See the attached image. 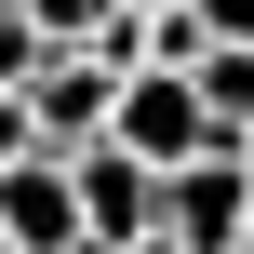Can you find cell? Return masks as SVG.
Returning <instances> with one entry per match:
<instances>
[{
  "instance_id": "14",
  "label": "cell",
  "mask_w": 254,
  "mask_h": 254,
  "mask_svg": "<svg viewBox=\"0 0 254 254\" xmlns=\"http://www.w3.org/2000/svg\"><path fill=\"white\" fill-rule=\"evenodd\" d=\"M241 254H254V241H241Z\"/></svg>"
},
{
  "instance_id": "2",
  "label": "cell",
  "mask_w": 254,
  "mask_h": 254,
  "mask_svg": "<svg viewBox=\"0 0 254 254\" xmlns=\"http://www.w3.org/2000/svg\"><path fill=\"white\" fill-rule=\"evenodd\" d=\"M121 147H134V161H161V174H174V161H201V147H228V134H214V107H201V67H134V80H121Z\"/></svg>"
},
{
  "instance_id": "5",
  "label": "cell",
  "mask_w": 254,
  "mask_h": 254,
  "mask_svg": "<svg viewBox=\"0 0 254 254\" xmlns=\"http://www.w3.org/2000/svg\"><path fill=\"white\" fill-rule=\"evenodd\" d=\"M161 201H174V174H161V161H134L121 134H107V147H80V228H94V254L147 241V228H161Z\"/></svg>"
},
{
  "instance_id": "10",
  "label": "cell",
  "mask_w": 254,
  "mask_h": 254,
  "mask_svg": "<svg viewBox=\"0 0 254 254\" xmlns=\"http://www.w3.org/2000/svg\"><path fill=\"white\" fill-rule=\"evenodd\" d=\"M201 27L214 40H254V0H201Z\"/></svg>"
},
{
  "instance_id": "8",
  "label": "cell",
  "mask_w": 254,
  "mask_h": 254,
  "mask_svg": "<svg viewBox=\"0 0 254 254\" xmlns=\"http://www.w3.org/2000/svg\"><path fill=\"white\" fill-rule=\"evenodd\" d=\"M40 54H54V40H40V27H27L13 0H0V107H27V80H40Z\"/></svg>"
},
{
  "instance_id": "9",
  "label": "cell",
  "mask_w": 254,
  "mask_h": 254,
  "mask_svg": "<svg viewBox=\"0 0 254 254\" xmlns=\"http://www.w3.org/2000/svg\"><path fill=\"white\" fill-rule=\"evenodd\" d=\"M27 147H40V121H27V107H0V174H13Z\"/></svg>"
},
{
  "instance_id": "7",
  "label": "cell",
  "mask_w": 254,
  "mask_h": 254,
  "mask_svg": "<svg viewBox=\"0 0 254 254\" xmlns=\"http://www.w3.org/2000/svg\"><path fill=\"white\" fill-rule=\"evenodd\" d=\"M13 13H27L54 54H67V40H107V27H121V0H13Z\"/></svg>"
},
{
  "instance_id": "12",
  "label": "cell",
  "mask_w": 254,
  "mask_h": 254,
  "mask_svg": "<svg viewBox=\"0 0 254 254\" xmlns=\"http://www.w3.org/2000/svg\"><path fill=\"white\" fill-rule=\"evenodd\" d=\"M0 254H13V228H0Z\"/></svg>"
},
{
  "instance_id": "13",
  "label": "cell",
  "mask_w": 254,
  "mask_h": 254,
  "mask_svg": "<svg viewBox=\"0 0 254 254\" xmlns=\"http://www.w3.org/2000/svg\"><path fill=\"white\" fill-rule=\"evenodd\" d=\"M241 161H254V134H241Z\"/></svg>"
},
{
  "instance_id": "6",
  "label": "cell",
  "mask_w": 254,
  "mask_h": 254,
  "mask_svg": "<svg viewBox=\"0 0 254 254\" xmlns=\"http://www.w3.org/2000/svg\"><path fill=\"white\" fill-rule=\"evenodd\" d=\"M201 107H214V134H228V147L254 134V40H214V54H201Z\"/></svg>"
},
{
  "instance_id": "11",
  "label": "cell",
  "mask_w": 254,
  "mask_h": 254,
  "mask_svg": "<svg viewBox=\"0 0 254 254\" xmlns=\"http://www.w3.org/2000/svg\"><path fill=\"white\" fill-rule=\"evenodd\" d=\"M121 254H188V241H174V228H147V241H121Z\"/></svg>"
},
{
  "instance_id": "4",
  "label": "cell",
  "mask_w": 254,
  "mask_h": 254,
  "mask_svg": "<svg viewBox=\"0 0 254 254\" xmlns=\"http://www.w3.org/2000/svg\"><path fill=\"white\" fill-rule=\"evenodd\" d=\"M0 228H13V254H94V228H80V161L67 147H27L0 174Z\"/></svg>"
},
{
  "instance_id": "3",
  "label": "cell",
  "mask_w": 254,
  "mask_h": 254,
  "mask_svg": "<svg viewBox=\"0 0 254 254\" xmlns=\"http://www.w3.org/2000/svg\"><path fill=\"white\" fill-rule=\"evenodd\" d=\"M161 228L188 254H241L254 241V161L241 147H201V161H174V201H161Z\"/></svg>"
},
{
  "instance_id": "1",
  "label": "cell",
  "mask_w": 254,
  "mask_h": 254,
  "mask_svg": "<svg viewBox=\"0 0 254 254\" xmlns=\"http://www.w3.org/2000/svg\"><path fill=\"white\" fill-rule=\"evenodd\" d=\"M121 80H134V67H107L94 40L40 54V80H27V121H40V147H67V161H80V147H107V134H121Z\"/></svg>"
}]
</instances>
